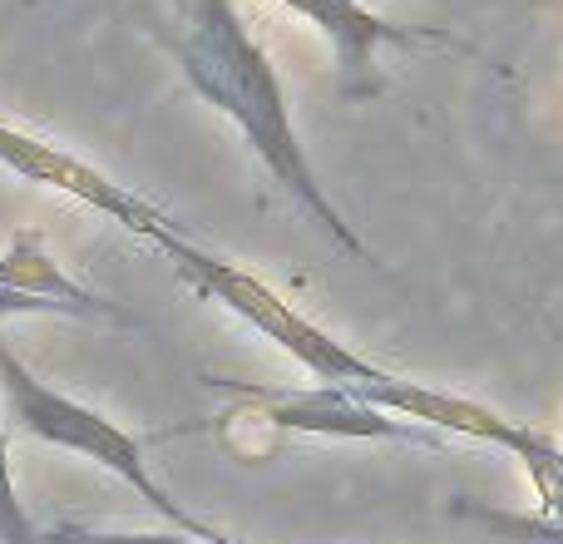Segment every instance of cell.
Masks as SVG:
<instances>
[{
    "instance_id": "obj_1",
    "label": "cell",
    "mask_w": 563,
    "mask_h": 544,
    "mask_svg": "<svg viewBox=\"0 0 563 544\" xmlns=\"http://www.w3.org/2000/svg\"><path fill=\"white\" fill-rule=\"evenodd\" d=\"M158 40L178 59L194 95L233 119L243 144L263 159V168L273 174V184H282V194L336 248L371 263V248L361 243V233L341 218V208L331 204L327 188L311 174L273 55L247 35L233 0H174V25L158 30Z\"/></svg>"
},
{
    "instance_id": "obj_2",
    "label": "cell",
    "mask_w": 563,
    "mask_h": 544,
    "mask_svg": "<svg viewBox=\"0 0 563 544\" xmlns=\"http://www.w3.org/2000/svg\"><path fill=\"white\" fill-rule=\"evenodd\" d=\"M0 387H5V411H10V421H15L20 436L45 440V446L75 450V456L95 460L99 470L119 476L158 520H168V525L184 530V535H194L203 544H238V540H228L223 530H213L208 520H198L194 510H184L174 496H168L164 480H158L154 466H148L144 440L129 436L124 426H114V421L99 416V411H89L85 401L45 387V381H40L35 371L5 347V337H0Z\"/></svg>"
},
{
    "instance_id": "obj_3",
    "label": "cell",
    "mask_w": 563,
    "mask_h": 544,
    "mask_svg": "<svg viewBox=\"0 0 563 544\" xmlns=\"http://www.w3.org/2000/svg\"><path fill=\"white\" fill-rule=\"evenodd\" d=\"M154 248H164V253L178 263V272H184L203 297L223 302L233 317H243L253 331H263L273 347L287 351V357L297 361L301 371H311L321 387L356 391V387H376V381L390 377L386 367H376L371 357H361V351H351L346 341H336L327 327H317L311 317H301V312L291 307L287 297H277L263 278L243 272L238 263H228V258L203 253V248L188 243L178 228H164V233L154 238Z\"/></svg>"
},
{
    "instance_id": "obj_4",
    "label": "cell",
    "mask_w": 563,
    "mask_h": 544,
    "mask_svg": "<svg viewBox=\"0 0 563 544\" xmlns=\"http://www.w3.org/2000/svg\"><path fill=\"white\" fill-rule=\"evenodd\" d=\"M213 391H233L243 406H253L267 426L277 431H297V436H327V440H406V446H426L440 450L445 436L420 421L390 416L380 406H366L361 396H351L346 387H301V391H282V387H257V381H223L208 377Z\"/></svg>"
},
{
    "instance_id": "obj_5",
    "label": "cell",
    "mask_w": 563,
    "mask_h": 544,
    "mask_svg": "<svg viewBox=\"0 0 563 544\" xmlns=\"http://www.w3.org/2000/svg\"><path fill=\"white\" fill-rule=\"evenodd\" d=\"M282 6L297 10L301 20H311L331 40V50H336V89L346 99H371L386 89V79L376 69V55L386 45H400V50L440 45V50H455V55L485 59L470 40L450 35L445 25H396V20L366 10L361 0H282Z\"/></svg>"
},
{
    "instance_id": "obj_6",
    "label": "cell",
    "mask_w": 563,
    "mask_h": 544,
    "mask_svg": "<svg viewBox=\"0 0 563 544\" xmlns=\"http://www.w3.org/2000/svg\"><path fill=\"white\" fill-rule=\"evenodd\" d=\"M0 168L30 178V184L55 188V194H69L75 204H85V208H95V214L114 218L119 228L148 238V243H154L164 228H174V224H168V214H158L148 198L129 194L124 184H114L109 174H99L95 164L65 154V149L49 144V139L25 134V129H15V124H0Z\"/></svg>"
},
{
    "instance_id": "obj_7",
    "label": "cell",
    "mask_w": 563,
    "mask_h": 544,
    "mask_svg": "<svg viewBox=\"0 0 563 544\" xmlns=\"http://www.w3.org/2000/svg\"><path fill=\"white\" fill-rule=\"evenodd\" d=\"M0 287L25 292V297L59 302V307L79 322H119V327H139L134 312H124L119 302L79 287V282L45 253V233H35V228H20V233L10 238V248L0 253Z\"/></svg>"
},
{
    "instance_id": "obj_8",
    "label": "cell",
    "mask_w": 563,
    "mask_h": 544,
    "mask_svg": "<svg viewBox=\"0 0 563 544\" xmlns=\"http://www.w3.org/2000/svg\"><path fill=\"white\" fill-rule=\"evenodd\" d=\"M450 515L475 520V525H485L489 535H499L509 544H563V525L549 520L544 510L539 515H519V510H489V505H475V500H455Z\"/></svg>"
},
{
    "instance_id": "obj_9",
    "label": "cell",
    "mask_w": 563,
    "mask_h": 544,
    "mask_svg": "<svg viewBox=\"0 0 563 544\" xmlns=\"http://www.w3.org/2000/svg\"><path fill=\"white\" fill-rule=\"evenodd\" d=\"M0 544H45V535L35 530V520L25 515L15 490V470H10V440L0 431Z\"/></svg>"
},
{
    "instance_id": "obj_10",
    "label": "cell",
    "mask_w": 563,
    "mask_h": 544,
    "mask_svg": "<svg viewBox=\"0 0 563 544\" xmlns=\"http://www.w3.org/2000/svg\"><path fill=\"white\" fill-rule=\"evenodd\" d=\"M45 544H203L184 530H89V525H59Z\"/></svg>"
}]
</instances>
